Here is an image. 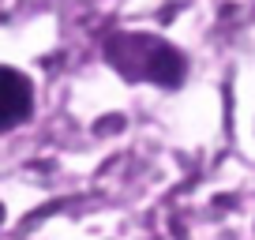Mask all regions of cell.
<instances>
[{"label": "cell", "instance_id": "cell-1", "mask_svg": "<svg viewBox=\"0 0 255 240\" xmlns=\"http://www.w3.org/2000/svg\"><path fill=\"white\" fill-rule=\"evenodd\" d=\"M34 113V83L19 68L0 64V135L19 128Z\"/></svg>", "mask_w": 255, "mask_h": 240}]
</instances>
